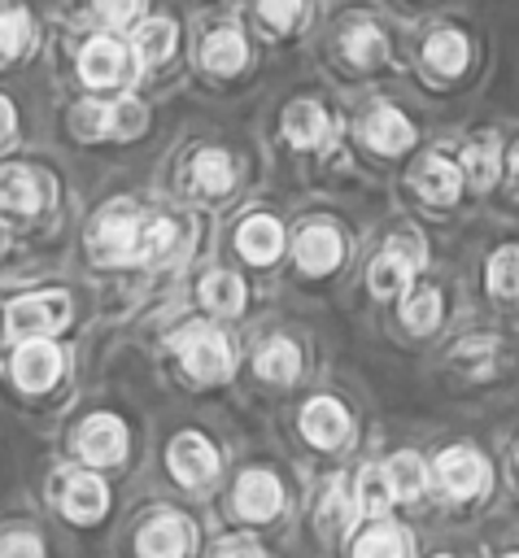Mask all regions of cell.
I'll list each match as a JSON object with an SVG mask.
<instances>
[{
    "instance_id": "6",
    "label": "cell",
    "mask_w": 519,
    "mask_h": 558,
    "mask_svg": "<svg viewBox=\"0 0 519 558\" xmlns=\"http://www.w3.org/2000/svg\"><path fill=\"white\" fill-rule=\"evenodd\" d=\"M266 140L297 161H323L345 148V92L327 78H301L270 96Z\"/></svg>"
},
{
    "instance_id": "31",
    "label": "cell",
    "mask_w": 519,
    "mask_h": 558,
    "mask_svg": "<svg viewBox=\"0 0 519 558\" xmlns=\"http://www.w3.org/2000/svg\"><path fill=\"white\" fill-rule=\"evenodd\" d=\"M201 301H205V310H214V314H240V305H244V283H240L231 270H209V275L201 279Z\"/></svg>"
},
{
    "instance_id": "18",
    "label": "cell",
    "mask_w": 519,
    "mask_h": 558,
    "mask_svg": "<svg viewBox=\"0 0 519 558\" xmlns=\"http://www.w3.org/2000/svg\"><path fill=\"white\" fill-rule=\"evenodd\" d=\"M70 323V296L65 292H26L9 305V331L17 340H35V336H52Z\"/></svg>"
},
{
    "instance_id": "17",
    "label": "cell",
    "mask_w": 519,
    "mask_h": 558,
    "mask_svg": "<svg viewBox=\"0 0 519 558\" xmlns=\"http://www.w3.org/2000/svg\"><path fill=\"white\" fill-rule=\"evenodd\" d=\"M153 0H48L52 22L65 26H105V31H131Z\"/></svg>"
},
{
    "instance_id": "45",
    "label": "cell",
    "mask_w": 519,
    "mask_h": 558,
    "mask_svg": "<svg viewBox=\"0 0 519 558\" xmlns=\"http://www.w3.org/2000/svg\"><path fill=\"white\" fill-rule=\"evenodd\" d=\"M510 558H519V554H510Z\"/></svg>"
},
{
    "instance_id": "33",
    "label": "cell",
    "mask_w": 519,
    "mask_h": 558,
    "mask_svg": "<svg viewBox=\"0 0 519 558\" xmlns=\"http://www.w3.org/2000/svg\"><path fill=\"white\" fill-rule=\"evenodd\" d=\"M488 292L502 301H519V244H502L484 266Z\"/></svg>"
},
{
    "instance_id": "24",
    "label": "cell",
    "mask_w": 519,
    "mask_h": 558,
    "mask_svg": "<svg viewBox=\"0 0 519 558\" xmlns=\"http://www.w3.org/2000/svg\"><path fill=\"white\" fill-rule=\"evenodd\" d=\"M57 375H61V353H57V344H48L44 336L26 340V344L13 353V379H17L26 392H44Z\"/></svg>"
},
{
    "instance_id": "32",
    "label": "cell",
    "mask_w": 519,
    "mask_h": 558,
    "mask_svg": "<svg viewBox=\"0 0 519 558\" xmlns=\"http://www.w3.org/2000/svg\"><path fill=\"white\" fill-rule=\"evenodd\" d=\"M301 371V353L292 340H266L262 353H257V375L270 379V384H292Z\"/></svg>"
},
{
    "instance_id": "12",
    "label": "cell",
    "mask_w": 519,
    "mask_h": 558,
    "mask_svg": "<svg viewBox=\"0 0 519 558\" xmlns=\"http://www.w3.org/2000/svg\"><path fill=\"white\" fill-rule=\"evenodd\" d=\"M327 0H236V13L266 52L310 48Z\"/></svg>"
},
{
    "instance_id": "15",
    "label": "cell",
    "mask_w": 519,
    "mask_h": 558,
    "mask_svg": "<svg viewBox=\"0 0 519 558\" xmlns=\"http://www.w3.org/2000/svg\"><path fill=\"white\" fill-rule=\"evenodd\" d=\"M458 161L467 174V192H475V196L493 192L502 183V170H506V135L497 126L467 131L458 140Z\"/></svg>"
},
{
    "instance_id": "29",
    "label": "cell",
    "mask_w": 519,
    "mask_h": 558,
    "mask_svg": "<svg viewBox=\"0 0 519 558\" xmlns=\"http://www.w3.org/2000/svg\"><path fill=\"white\" fill-rule=\"evenodd\" d=\"M188 545H192V532H188V523L174 519V514H157V519L144 523L140 536H135L140 558H183Z\"/></svg>"
},
{
    "instance_id": "20",
    "label": "cell",
    "mask_w": 519,
    "mask_h": 558,
    "mask_svg": "<svg viewBox=\"0 0 519 558\" xmlns=\"http://www.w3.org/2000/svg\"><path fill=\"white\" fill-rule=\"evenodd\" d=\"M292 257L305 275H331L345 262V231L331 218H310L292 240Z\"/></svg>"
},
{
    "instance_id": "13",
    "label": "cell",
    "mask_w": 519,
    "mask_h": 558,
    "mask_svg": "<svg viewBox=\"0 0 519 558\" xmlns=\"http://www.w3.org/2000/svg\"><path fill=\"white\" fill-rule=\"evenodd\" d=\"M61 174L39 157H4L0 161V214L4 218H39L57 205Z\"/></svg>"
},
{
    "instance_id": "26",
    "label": "cell",
    "mask_w": 519,
    "mask_h": 558,
    "mask_svg": "<svg viewBox=\"0 0 519 558\" xmlns=\"http://www.w3.org/2000/svg\"><path fill=\"white\" fill-rule=\"evenodd\" d=\"M436 475L454 497H475L488 488V462L471 449H445L436 462Z\"/></svg>"
},
{
    "instance_id": "22",
    "label": "cell",
    "mask_w": 519,
    "mask_h": 558,
    "mask_svg": "<svg viewBox=\"0 0 519 558\" xmlns=\"http://www.w3.org/2000/svg\"><path fill=\"white\" fill-rule=\"evenodd\" d=\"M166 462H170V475H174L179 484H188V488H201V484H209V480L218 475L214 445H209L201 432H183V436H174Z\"/></svg>"
},
{
    "instance_id": "36",
    "label": "cell",
    "mask_w": 519,
    "mask_h": 558,
    "mask_svg": "<svg viewBox=\"0 0 519 558\" xmlns=\"http://www.w3.org/2000/svg\"><path fill=\"white\" fill-rule=\"evenodd\" d=\"M353 558H406V541L397 527H371L366 536H358Z\"/></svg>"
},
{
    "instance_id": "7",
    "label": "cell",
    "mask_w": 519,
    "mask_h": 558,
    "mask_svg": "<svg viewBox=\"0 0 519 558\" xmlns=\"http://www.w3.org/2000/svg\"><path fill=\"white\" fill-rule=\"evenodd\" d=\"M419 140H423V122H419L414 105L406 96H397L388 83L345 96V148L349 153L393 166V161L414 157Z\"/></svg>"
},
{
    "instance_id": "37",
    "label": "cell",
    "mask_w": 519,
    "mask_h": 558,
    "mask_svg": "<svg viewBox=\"0 0 519 558\" xmlns=\"http://www.w3.org/2000/svg\"><path fill=\"white\" fill-rule=\"evenodd\" d=\"M388 480H393V493L410 501V497L423 493V462H419L414 453H397V458L388 462Z\"/></svg>"
},
{
    "instance_id": "11",
    "label": "cell",
    "mask_w": 519,
    "mask_h": 558,
    "mask_svg": "<svg viewBox=\"0 0 519 558\" xmlns=\"http://www.w3.org/2000/svg\"><path fill=\"white\" fill-rule=\"evenodd\" d=\"M52 35L48 0H0V83H17L44 65Z\"/></svg>"
},
{
    "instance_id": "43",
    "label": "cell",
    "mask_w": 519,
    "mask_h": 558,
    "mask_svg": "<svg viewBox=\"0 0 519 558\" xmlns=\"http://www.w3.org/2000/svg\"><path fill=\"white\" fill-rule=\"evenodd\" d=\"M174 4L192 17V13H209V9H222V4H236V0H174Z\"/></svg>"
},
{
    "instance_id": "16",
    "label": "cell",
    "mask_w": 519,
    "mask_h": 558,
    "mask_svg": "<svg viewBox=\"0 0 519 558\" xmlns=\"http://www.w3.org/2000/svg\"><path fill=\"white\" fill-rule=\"evenodd\" d=\"M419 266H423V240H419L414 231H393V235L384 240V248L375 253L371 270H366L371 292H375V296H397V292L410 283V275H414Z\"/></svg>"
},
{
    "instance_id": "42",
    "label": "cell",
    "mask_w": 519,
    "mask_h": 558,
    "mask_svg": "<svg viewBox=\"0 0 519 558\" xmlns=\"http://www.w3.org/2000/svg\"><path fill=\"white\" fill-rule=\"evenodd\" d=\"M209 558H262V545H253L249 536H227Z\"/></svg>"
},
{
    "instance_id": "5",
    "label": "cell",
    "mask_w": 519,
    "mask_h": 558,
    "mask_svg": "<svg viewBox=\"0 0 519 558\" xmlns=\"http://www.w3.org/2000/svg\"><path fill=\"white\" fill-rule=\"evenodd\" d=\"M270 52L253 39L236 4L192 13V44H188V87L209 100L240 96L257 83L262 61Z\"/></svg>"
},
{
    "instance_id": "34",
    "label": "cell",
    "mask_w": 519,
    "mask_h": 558,
    "mask_svg": "<svg viewBox=\"0 0 519 558\" xmlns=\"http://www.w3.org/2000/svg\"><path fill=\"white\" fill-rule=\"evenodd\" d=\"M26 140V100L13 83H0V157Z\"/></svg>"
},
{
    "instance_id": "21",
    "label": "cell",
    "mask_w": 519,
    "mask_h": 558,
    "mask_svg": "<svg viewBox=\"0 0 519 558\" xmlns=\"http://www.w3.org/2000/svg\"><path fill=\"white\" fill-rule=\"evenodd\" d=\"M179 353H183L188 375L201 379V384H214V379H222L231 371V349L214 327H188L179 336Z\"/></svg>"
},
{
    "instance_id": "4",
    "label": "cell",
    "mask_w": 519,
    "mask_h": 558,
    "mask_svg": "<svg viewBox=\"0 0 519 558\" xmlns=\"http://www.w3.org/2000/svg\"><path fill=\"white\" fill-rule=\"evenodd\" d=\"M192 235V222L174 209H157L140 196H109L87 222V257L96 266H153L170 262Z\"/></svg>"
},
{
    "instance_id": "27",
    "label": "cell",
    "mask_w": 519,
    "mask_h": 558,
    "mask_svg": "<svg viewBox=\"0 0 519 558\" xmlns=\"http://www.w3.org/2000/svg\"><path fill=\"white\" fill-rule=\"evenodd\" d=\"M279 506H283V488H279V480L270 471H244L240 475V484H236V510L244 519H253V523L275 519Z\"/></svg>"
},
{
    "instance_id": "44",
    "label": "cell",
    "mask_w": 519,
    "mask_h": 558,
    "mask_svg": "<svg viewBox=\"0 0 519 558\" xmlns=\"http://www.w3.org/2000/svg\"><path fill=\"white\" fill-rule=\"evenodd\" d=\"M9 244H13V235H9V222H4V214H0V257L9 253Z\"/></svg>"
},
{
    "instance_id": "40",
    "label": "cell",
    "mask_w": 519,
    "mask_h": 558,
    "mask_svg": "<svg viewBox=\"0 0 519 558\" xmlns=\"http://www.w3.org/2000/svg\"><path fill=\"white\" fill-rule=\"evenodd\" d=\"M0 558H44V545L31 532H9L0 541Z\"/></svg>"
},
{
    "instance_id": "8",
    "label": "cell",
    "mask_w": 519,
    "mask_h": 558,
    "mask_svg": "<svg viewBox=\"0 0 519 558\" xmlns=\"http://www.w3.org/2000/svg\"><path fill=\"white\" fill-rule=\"evenodd\" d=\"M153 96L144 87L122 96H65L57 100V131L74 148H131L153 131Z\"/></svg>"
},
{
    "instance_id": "38",
    "label": "cell",
    "mask_w": 519,
    "mask_h": 558,
    "mask_svg": "<svg viewBox=\"0 0 519 558\" xmlns=\"http://www.w3.org/2000/svg\"><path fill=\"white\" fill-rule=\"evenodd\" d=\"M345 519H349V497H345V480L336 475V480L327 484L323 501H318V523H323L327 532H336V527H340Z\"/></svg>"
},
{
    "instance_id": "25",
    "label": "cell",
    "mask_w": 519,
    "mask_h": 558,
    "mask_svg": "<svg viewBox=\"0 0 519 558\" xmlns=\"http://www.w3.org/2000/svg\"><path fill=\"white\" fill-rule=\"evenodd\" d=\"M57 501H61V510L70 514V519H79V523H92V519H100L105 514V506H109V493H105V484L96 480V475H57Z\"/></svg>"
},
{
    "instance_id": "10",
    "label": "cell",
    "mask_w": 519,
    "mask_h": 558,
    "mask_svg": "<svg viewBox=\"0 0 519 558\" xmlns=\"http://www.w3.org/2000/svg\"><path fill=\"white\" fill-rule=\"evenodd\" d=\"M144 92H166L188 83V44H192V17L174 0H153L148 13L126 31Z\"/></svg>"
},
{
    "instance_id": "35",
    "label": "cell",
    "mask_w": 519,
    "mask_h": 558,
    "mask_svg": "<svg viewBox=\"0 0 519 558\" xmlns=\"http://www.w3.org/2000/svg\"><path fill=\"white\" fill-rule=\"evenodd\" d=\"M401 318H406L410 331H432V327L440 323V292H436V288L410 292L406 305H401Z\"/></svg>"
},
{
    "instance_id": "14",
    "label": "cell",
    "mask_w": 519,
    "mask_h": 558,
    "mask_svg": "<svg viewBox=\"0 0 519 558\" xmlns=\"http://www.w3.org/2000/svg\"><path fill=\"white\" fill-rule=\"evenodd\" d=\"M406 192L423 205V209H454L467 192V174H462V161H458V148H445V144H432L423 153L410 157L406 174H401Z\"/></svg>"
},
{
    "instance_id": "9",
    "label": "cell",
    "mask_w": 519,
    "mask_h": 558,
    "mask_svg": "<svg viewBox=\"0 0 519 558\" xmlns=\"http://www.w3.org/2000/svg\"><path fill=\"white\" fill-rule=\"evenodd\" d=\"M249 179V157L218 131H192L174 144L166 161V183L174 196L196 201V205H218L240 192Z\"/></svg>"
},
{
    "instance_id": "28",
    "label": "cell",
    "mask_w": 519,
    "mask_h": 558,
    "mask_svg": "<svg viewBox=\"0 0 519 558\" xmlns=\"http://www.w3.org/2000/svg\"><path fill=\"white\" fill-rule=\"evenodd\" d=\"M301 432H305L310 445H318V449H336V445L349 436V414H345L340 401H331V397H314V401L301 410Z\"/></svg>"
},
{
    "instance_id": "30",
    "label": "cell",
    "mask_w": 519,
    "mask_h": 558,
    "mask_svg": "<svg viewBox=\"0 0 519 558\" xmlns=\"http://www.w3.org/2000/svg\"><path fill=\"white\" fill-rule=\"evenodd\" d=\"M393 501H397V493H393L388 466H366V471L358 475V514L379 519V514H388Z\"/></svg>"
},
{
    "instance_id": "1",
    "label": "cell",
    "mask_w": 519,
    "mask_h": 558,
    "mask_svg": "<svg viewBox=\"0 0 519 558\" xmlns=\"http://www.w3.org/2000/svg\"><path fill=\"white\" fill-rule=\"evenodd\" d=\"M305 52L314 74L345 96L406 78V26L379 0H327Z\"/></svg>"
},
{
    "instance_id": "3",
    "label": "cell",
    "mask_w": 519,
    "mask_h": 558,
    "mask_svg": "<svg viewBox=\"0 0 519 558\" xmlns=\"http://www.w3.org/2000/svg\"><path fill=\"white\" fill-rule=\"evenodd\" d=\"M44 70H48L52 87L65 96H122V92L144 87L131 35L105 31V26L52 22Z\"/></svg>"
},
{
    "instance_id": "2",
    "label": "cell",
    "mask_w": 519,
    "mask_h": 558,
    "mask_svg": "<svg viewBox=\"0 0 519 558\" xmlns=\"http://www.w3.org/2000/svg\"><path fill=\"white\" fill-rule=\"evenodd\" d=\"M493 65V35L471 9H436L406 26V78L427 96L471 92Z\"/></svg>"
},
{
    "instance_id": "39",
    "label": "cell",
    "mask_w": 519,
    "mask_h": 558,
    "mask_svg": "<svg viewBox=\"0 0 519 558\" xmlns=\"http://www.w3.org/2000/svg\"><path fill=\"white\" fill-rule=\"evenodd\" d=\"M401 26H410V22H419V17H427V13H436V9H449V0H379Z\"/></svg>"
},
{
    "instance_id": "23",
    "label": "cell",
    "mask_w": 519,
    "mask_h": 558,
    "mask_svg": "<svg viewBox=\"0 0 519 558\" xmlns=\"http://www.w3.org/2000/svg\"><path fill=\"white\" fill-rule=\"evenodd\" d=\"M79 453H83L92 466H113V462H122V453H126V427H122L113 414H92V418L79 427Z\"/></svg>"
},
{
    "instance_id": "41",
    "label": "cell",
    "mask_w": 519,
    "mask_h": 558,
    "mask_svg": "<svg viewBox=\"0 0 519 558\" xmlns=\"http://www.w3.org/2000/svg\"><path fill=\"white\" fill-rule=\"evenodd\" d=\"M510 201H519V131L506 140V170H502V183H497Z\"/></svg>"
},
{
    "instance_id": "19",
    "label": "cell",
    "mask_w": 519,
    "mask_h": 558,
    "mask_svg": "<svg viewBox=\"0 0 519 558\" xmlns=\"http://www.w3.org/2000/svg\"><path fill=\"white\" fill-rule=\"evenodd\" d=\"M231 240H236V253H240L249 266H270V262L283 253V222H279L275 209L253 205V209L236 222Z\"/></svg>"
}]
</instances>
